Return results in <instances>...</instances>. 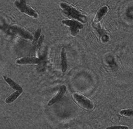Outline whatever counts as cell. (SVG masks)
Segmentation results:
<instances>
[{
  "mask_svg": "<svg viewBox=\"0 0 133 129\" xmlns=\"http://www.w3.org/2000/svg\"><path fill=\"white\" fill-rule=\"evenodd\" d=\"M60 8L70 19L77 20L81 23H86L87 22V17L86 15L82 13L80 11L72 5L65 2H61L60 3Z\"/></svg>",
  "mask_w": 133,
  "mask_h": 129,
  "instance_id": "cell-1",
  "label": "cell"
},
{
  "mask_svg": "<svg viewBox=\"0 0 133 129\" xmlns=\"http://www.w3.org/2000/svg\"><path fill=\"white\" fill-rule=\"evenodd\" d=\"M8 31L9 33L15 35L17 37H19L20 38L23 39L29 40V41H33L34 35L31 33V32L27 30L25 28L17 24L11 25L8 28Z\"/></svg>",
  "mask_w": 133,
  "mask_h": 129,
  "instance_id": "cell-2",
  "label": "cell"
},
{
  "mask_svg": "<svg viewBox=\"0 0 133 129\" xmlns=\"http://www.w3.org/2000/svg\"><path fill=\"white\" fill-rule=\"evenodd\" d=\"M73 98L76 103L83 109L86 111H92L95 108L93 102L83 94L75 92L73 94Z\"/></svg>",
  "mask_w": 133,
  "mask_h": 129,
  "instance_id": "cell-3",
  "label": "cell"
},
{
  "mask_svg": "<svg viewBox=\"0 0 133 129\" xmlns=\"http://www.w3.org/2000/svg\"><path fill=\"white\" fill-rule=\"evenodd\" d=\"M14 5L21 13L26 14L29 17L34 19H38L39 17L38 13L27 4L25 0H16L14 2Z\"/></svg>",
  "mask_w": 133,
  "mask_h": 129,
  "instance_id": "cell-4",
  "label": "cell"
},
{
  "mask_svg": "<svg viewBox=\"0 0 133 129\" xmlns=\"http://www.w3.org/2000/svg\"><path fill=\"white\" fill-rule=\"evenodd\" d=\"M61 23L63 25L69 27L71 35L72 36H76L79 33L81 29H83L84 25L83 23L79 22V21L75 19H65L61 21Z\"/></svg>",
  "mask_w": 133,
  "mask_h": 129,
  "instance_id": "cell-5",
  "label": "cell"
},
{
  "mask_svg": "<svg viewBox=\"0 0 133 129\" xmlns=\"http://www.w3.org/2000/svg\"><path fill=\"white\" fill-rule=\"evenodd\" d=\"M41 59L36 57H23L19 58L15 61V63L19 65H38L41 63Z\"/></svg>",
  "mask_w": 133,
  "mask_h": 129,
  "instance_id": "cell-6",
  "label": "cell"
},
{
  "mask_svg": "<svg viewBox=\"0 0 133 129\" xmlns=\"http://www.w3.org/2000/svg\"><path fill=\"white\" fill-rule=\"evenodd\" d=\"M92 25L93 29H95V31L97 32V33L98 34V36H99L100 39H101L102 42H107L109 40V36L107 35V32L103 29V27L101 26V25L99 23H92Z\"/></svg>",
  "mask_w": 133,
  "mask_h": 129,
  "instance_id": "cell-7",
  "label": "cell"
},
{
  "mask_svg": "<svg viewBox=\"0 0 133 129\" xmlns=\"http://www.w3.org/2000/svg\"><path fill=\"white\" fill-rule=\"evenodd\" d=\"M66 91V87L65 85H62L59 87V91H58L57 94L54 97L52 98L51 100L49 101L48 103V106H51V105H54L55 103H56L57 102H59L61 99H62L64 94H65Z\"/></svg>",
  "mask_w": 133,
  "mask_h": 129,
  "instance_id": "cell-8",
  "label": "cell"
},
{
  "mask_svg": "<svg viewBox=\"0 0 133 129\" xmlns=\"http://www.w3.org/2000/svg\"><path fill=\"white\" fill-rule=\"evenodd\" d=\"M108 11H109V7L107 5H103V6L101 7L96 13L95 17L93 20V23H99L101 20L103 18V17L105 16V15L107 13Z\"/></svg>",
  "mask_w": 133,
  "mask_h": 129,
  "instance_id": "cell-9",
  "label": "cell"
},
{
  "mask_svg": "<svg viewBox=\"0 0 133 129\" xmlns=\"http://www.w3.org/2000/svg\"><path fill=\"white\" fill-rule=\"evenodd\" d=\"M3 77V79H4L5 81L10 86L11 88L13 89L14 90H15V91H21V90H23V88H22L19 85H18L17 83H15V81L13 80L11 78L8 77L6 75H4Z\"/></svg>",
  "mask_w": 133,
  "mask_h": 129,
  "instance_id": "cell-10",
  "label": "cell"
},
{
  "mask_svg": "<svg viewBox=\"0 0 133 129\" xmlns=\"http://www.w3.org/2000/svg\"><path fill=\"white\" fill-rule=\"evenodd\" d=\"M23 92V90H21V91H15L14 93H13L12 94H10L9 97L5 99V103L6 104H11L13 102L15 101L17 98L21 95Z\"/></svg>",
  "mask_w": 133,
  "mask_h": 129,
  "instance_id": "cell-11",
  "label": "cell"
},
{
  "mask_svg": "<svg viewBox=\"0 0 133 129\" xmlns=\"http://www.w3.org/2000/svg\"><path fill=\"white\" fill-rule=\"evenodd\" d=\"M61 70L65 73L67 69V61H66V53L65 48L61 49Z\"/></svg>",
  "mask_w": 133,
  "mask_h": 129,
  "instance_id": "cell-12",
  "label": "cell"
},
{
  "mask_svg": "<svg viewBox=\"0 0 133 129\" xmlns=\"http://www.w3.org/2000/svg\"><path fill=\"white\" fill-rule=\"evenodd\" d=\"M41 28H38L36 30L35 33V35H34V37H33V42H32V45H33V49H36V45L37 44V42L39 39V37L41 36Z\"/></svg>",
  "mask_w": 133,
  "mask_h": 129,
  "instance_id": "cell-13",
  "label": "cell"
},
{
  "mask_svg": "<svg viewBox=\"0 0 133 129\" xmlns=\"http://www.w3.org/2000/svg\"><path fill=\"white\" fill-rule=\"evenodd\" d=\"M120 114L123 117H132L133 115V111L132 108H129V109H123L121 110L120 111Z\"/></svg>",
  "mask_w": 133,
  "mask_h": 129,
  "instance_id": "cell-14",
  "label": "cell"
},
{
  "mask_svg": "<svg viewBox=\"0 0 133 129\" xmlns=\"http://www.w3.org/2000/svg\"><path fill=\"white\" fill-rule=\"evenodd\" d=\"M44 38H45L44 35H41V36H40L39 37V41H38L37 44L36 45V49L37 51V53L39 55H40L39 51H40V49H41V45H42V43H43V41L44 40Z\"/></svg>",
  "mask_w": 133,
  "mask_h": 129,
  "instance_id": "cell-15",
  "label": "cell"
},
{
  "mask_svg": "<svg viewBox=\"0 0 133 129\" xmlns=\"http://www.w3.org/2000/svg\"><path fill=\"white\" fill-rule=\"evenodd\" d=\"M129 129V126H121V125H116V126H109L107 128V129Z\"/></svg>",
  "mask_w": 133,
  "mask_h": 129,
  "instance_id": "cell-16",
  "label": "cell"
}]
</instances>
